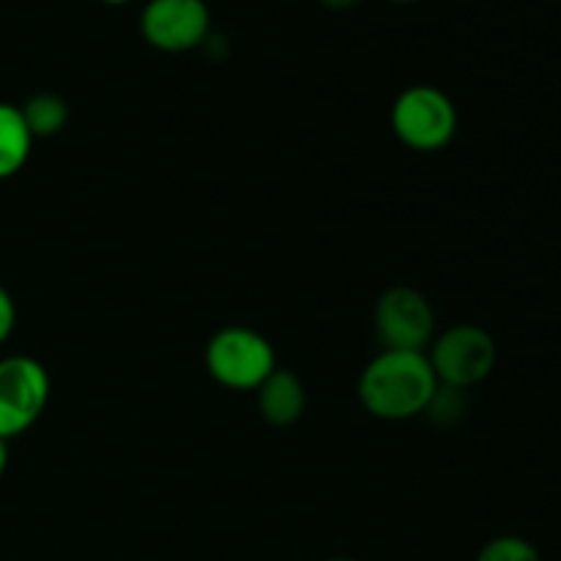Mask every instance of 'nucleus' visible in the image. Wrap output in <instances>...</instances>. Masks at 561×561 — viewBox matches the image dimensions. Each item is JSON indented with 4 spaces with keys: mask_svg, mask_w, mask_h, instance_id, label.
Returning <instances> with one entry per match:
<instances>
[{
    "mask_svg": "<svg viewBox=\"0 0 561 561\" xmlns=\"http://www.w3.org/2000/svg\"><path fill=\"white\" fill-rule=\"evenodd\" d=\"M102 3H107V5H124V3H131V0H102Z\"/></svg>",
    "mask_w": 561,
    "mask_h": 561,
    "instance_id": "15",
    "label": "nucleus"
},
{
    "mask_svg": "<svg viewBox=\"0 0 561 561\" xmlns=\"http://www.w3.org/2000/svg\"><path fill=\"white\" fill-rule=\"evenodd\" d=\"M20 110L33 140L36 137H55L58 131L66 129V121H69V107L55 93H36Z\"/></svg>",
    "mask_w": 561,
    "mask_h": 561,
    "instance_id": "10",
    "label": "nucleus"
},
{
    "mask_svg": "<svg viewBox=\"0 0 561 561\" xmlns=\"http://www.w3.org/2000/svg\"><path fill=\"white\" fill-rule=\"evenodd\" d=\"M14 327H16V305L14 299H11L9 290L0 285V345L11 337Z\"/></svg>",
    "mask_w": 561,
    "mask_h": 561,
    "instance_id": "12",
    "label": "nucleus"
},
{
    "mask_svg": "<svg viewBox=\"0 0 561 561\" xmlns=\"http://www.w3.org/2000/svg\"><path fill=\"white\" fill-rule=\"evenodd\" d=\"M5 466H9V442H5V438H0V477H3Z\"/></svg>",
    "mask_w": 561,
    "mask_h": 561,
    "instance_id": "14",
    "label": "nucleus"
},
{
    "mask_svg": "<svg viewBox=\"0 0 561 561\" xmlns=\"http://www.w3.org/2000/svg\"><path fill=\"white\" fill-rule=\"evenodd\" d=\"M376 334L383 351H427L436 337L433 305L409 285L389 288L376 305Z\"/></svg>",
    "mask_w": 561,
    "mask_h": 561,
    "instance_id": "6",
    "label": "nucleus"
},
{
    "mask_svg": "<svg viewBox=\"0 0 561 561\" xmlns=\"http://www.w3.org/2000/svg\"><path fill=\"white\" fill-rule=\"evenodd\" d=\"M321 3L332 11H348L354 9V5H359L362 0H321Z\"/></svg>",
    "mask_w": 561,
    "mask_h": 561,
    "instance_id": "13",
    "label": "nucleus"
},
{
    "mask_svg": "<svg viewBox=\"0 0 561 561\" xmlns=\"http://www.w3.org/2000/svg\"><path fill=\"white\" fill-rule=\"evenodd\" d=\"M427 351H381L359 376L362 405L383 422H405L427 414L438 392Z\"/></svg>",
    "mask_w": 561,
    "mask_h": 561,
    "instance_id": "1",
    "label": "nucleus"
},
{
    "mask_svg": "<svg viewBox=\"0 0 561 561\" xmlns=\"http://www.w3.org/2000/svg\"><path fill=\"white\" fill-rule=\"evenodd\" d=\"M392 3H416V0H392Z\"/></svg>",
    "mask_w": 561,
    "mask_h": 561,
    "instance_id": "16",
    "label": "nucleus"
},
{
    "mask_svg": "<svg viewBox=\"0 0 561 561\" xmlns=\"http://www.w3.org/2000/svg\"><path fill=\"white\" fill-rule=\"evenodd\" d=\"M206 370L225 389L255 392L277 370V354L255 329L228 327L208 340Z\"/></svg>",
    "mask_w": 561,
    "mask_h": 561,
    "instance_id": "2",
    "label": "nucleus"
},
{
    "mask_svg": "<svg viewBox=\"0 0 561 561\" xmlns=\"http://www.w3.org/2000/svg\"><path fill=\"white\" fill-rule=\"evenodd\" d=\"M477 561H542L540 551L531 546L529 540L515 535L496 537V540L485 542L482 551L477 553Z\"/></svg>",
    "mask_w": 561,
    "mask_h": 561,
    "instance_id": "11",
    "label": "nucleus"
},
{
    "mask_svg": "<svg viewBox=\"0 0 561 561\" xmlns=\"http://www.w3.org/2000/svg\"><path fill=\"white\" fill-rule=\"evenodd\" d=\"M427 359H431L433 373H436L442 387L466 392V389L477 387L491 376L499 359V348L496 340L482 327L460 323V327L447 329L433 340Z\"/></svg>",
    "mask_w": 561,
    "mask_h": 561,
    "instance_id": "4",
    "label": "nucleus"
},
{
    "mask_svg": "<svg viewBox=\"0 0 561 561\" xmlns=\"http://www.w3.org/2000/svg\"><path fill=\"white\" fill-rule=\"evenodd\" d=\"M140 33L162 53H190L211 33V11L206 0H148Z\"/></svg>",
    "mask_w": 561,
    "mask_h": 561,
    "instance_id": "7",
    "label": "nucleus"
},
{
    "mask_svg": "<svg viewBox=\"0 0 561 561\" xmlns=\"http://www.w3.org/2000/svg\"><path fill=\"white\" fill-rule=\"evenodd\" d=\"M49 400V376L31 356L0 359V438L22 436L38 422Z\"/></svg>",
    "mask_w": 561,
    "mask_h": 561,
    "instance_id": "5",
    "label": "nucleus"
},
{
    "mask_svg": "<svg viewBox=\"0 0 561 561\" xmlns=\"http://www.w3.org/2000/svg\"><path fill=\"white\" fill-rule=\"evenodd\" d=\"M332 561H354V559H332Z\"/></svg>",
    "mask_w": 561,
    "mask_h": 561,
    "instance_id": "17",
    "label": "nucleus"
},
{
    "mask_svg": "<svg viewBox=\"0 0 561 561\" xmlns=\"http://www.w3.org/2000/svg\"><path fill=\"white\" fill-rule=\"evenodd\" d=\"M392 129L411 151H442L458 135V107L442 88L411 85L394 99Z\"/></svg>",
    "mask_w": 561,
    "mask_h": 561,
    "instance_id": "3",
    "label": "nucleus"
},
{
    "mask_svg": "<svg viewBox=\"0 0 561 561\" xmlns=\"http://www.w3.org/2000/svg\"><path fill=\"white\" fill-rule=\"evenodd\" d=\"M255 392L261 416L274 427L294 425V422L301 420L307 409L305 383H301L296 373L283 370V367H277Z\"/></svg>",
    "mask_w": 561,
    "mask_h": 561,
    "instance_id": "8",
    "label": "nucleus"
},
{
    "mask_svg": "<svg viewBox=\"0 0 561 561\" xmlns=\"http://www.w3.org/2000/svg\"><path fill=\"white\" fill-rule=\"evenodd\" d=\"M33 135L16 104L0 102V181L11 179L25 168L31 157Z\"/></svg>",
    "mask_w": 561,
    "mask_h": 561,
    "instance_id": "9",
    "label": "nucleus"
}]
</instances>
